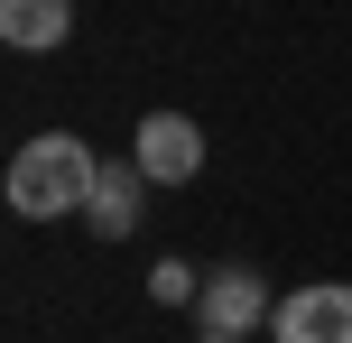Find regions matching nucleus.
<instances>
[{
	"instance_id": "nucleus-8",
	"label": "nucleus",
	"mask_w": 352,
	"mask_h": 343,
	"mask_svg": "<svg viewBox=\"0 0 352 343\" xmlns=\"http://www.w3.org/2000/svg\"><path fill=\"white\" fill-rule=\"evenodd\" d=\"M204 343H223V334H204Z\"/></svg>"
},
{
	"instance_id": "nucleus-3",
	"label": "nucleus",
	"mask_w": 352,
	"mask_h": 343,
	"mask_svg": "<svg viewBox=\"0 0 352 343\" xmlns=\"http://www.w3.org/2000/svg\"><path fill=\"white\" fill-rule=\"evenodd\" d=\"M130 158H140L148 186H186V177H204V130H195L186 111H148L140 140H130Z\"/></svg>"
},
{
	"instance_id": "nucleus-1",
	"label": "nucleus",
	"mask_w": 352,
	"mask_h": 343,
	"mask_svg": "<svg viewBox=\"0 0 352 343\" xmlns=\"http://www.w3.org/2000/svg\"><path fill=\"white\" fill-rule=\"evenodd\" d=\"M93 177H102V158H93L74 130H47V140H28L10 158V214L19 223H56V214H84L93 204Z\"/></svg>"
},
{
	"instance_id": "nucleus-4",
	"label": "nucleus",
	"mask_w": 352,
	"mask_h": 343,
	"mask_svg": "<svg viewBox=\"0 0 352 343\" xmlns=\"http://www.w3.org/2000/svg\"><path fill=\"white\" fill-rule=\"evenodd\" d=\"M278 343H352V288L343 278H316V288H287L278 297Z\"/></svg>"
},
{
	"instance_id": "nucleus-5",
	"label": "nucleus",
	"mask_w": 352,
	"mask_h": 343,
	"mask_svg": "<svg viewBox=\"0 0 352 343\" xmlns=\"http://www.w3.org/2000/svg\"><path fill=\"white\" fill-rule=\"evenodd\" d=\"M140 214H148V177H140V158H102L84 223H93L102 241H130V232H140Z\"/></svg>"
},
{
	"instance_id": "nucleus-7",
	"label": "nucleus",
	"mask_w": 352,
	"mask_h": 343,
	"mask_svg": "<svg viewBox=\"0 0 352 343\" xmlns=\"http://www.w3.org/2000/svg\"><path fill=\"white\" fill-rule=\"evenodd\" d=\"M148 297H158V307H195V297H204V278H195L186 260H158V269H148Z\"/></svg>"
},
{
	"instance_id": "nucleus-2",
	"label": "nucleus",
	"mask_w": 352,
	"mask_h": 343,
	"mask_svg": "<svg viewBox=\"0 0 352 343\" xmlns=\"http://www.w3.org/2000/svg\"><path fill=\"white\" fill-rule=\"evenodd\" d=\"M195 325H213L223 343H250L260 325H278V307H269V278L250 269V260H223V269L204 278V297H195Z\"/></svg>"
},
{
	"instance_id": "nucleus-6",
	"label": "nucleus",
	"mask_w": 352,
	"mask_h": 343,
	"mask_svg": "<svg viewBox=\"0 0 352 343\" xmlns=\"http://www.w3.org/2000/svg\"><path fill=\"white\" fill-rule=\"evenodd\" d=\"M0 37H10L19 56H47L74 37V0H0Z\"/></svg>"
}]
</instances>
